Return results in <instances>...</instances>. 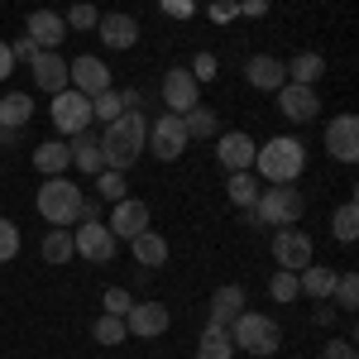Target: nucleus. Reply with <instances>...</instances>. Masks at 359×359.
I'll return each instance as SVG.
<instances>
[{"instance_id":"obj_37","label":"nucleus","mask_w":359,"mask_h":359,"mask_svg":"<svg viewBox=\"0 0 359 359\" xmlns=\"http://www.w3.org/2000/svg\"><path fill=\"white\" fill-rule=\"evenodd\" d=\"M331 302L340 306V311H355V306H359V278L355 273H340V278H335Z\"/></svg>"},{"instance_id":"obj_42","label":"nucleus","mask_w":359,"mask_h":359,"mask_svg":"<svg viewBox=\"0 0 359 359\" xmlns=\"http://www.w3.org/2000/svg\"><path fill=\"white\" fill-rule=\"evenodd\" d=\"M321 359H359L355 340H345V335H331L326 345H321Z\"/></svg>"},{"instance_id":"obj_34","label":"nucleus","mask_w":359,"mask_h":359,"mask_svg":"<svg viewBox=\"0 0 359 359\" xmlns=\"http://www.w3.org/2000/svg\"><path fill=\"white\" fill-rule=\"evenodd\" d=\"M120 115H125V96H120V91H101V96H91V120H101V130H106V125H111V120H120Z\"/></svg>"},{"instance_id":"obj_12","label":"nucleus","mask_w":359,"mask_h":359,"mask_svg":"<svg viewBox=\"0 0 359 359\" xmlns=\"http://www.w3.org/2000/svg\"><path fill=\"white\" fill-rule=\"evenodd\" d=\"M96 34H101V48H111V53H130L139 43V20L135 15H125V10H106L101 20H96Z\"/></svg>"},{"instance_id":"obj_19","label":"nucleus","mask_w":359,"mask_h":359,"mask_svg":"<svg viewBox=\"0 0 359 359\" xmlns=\"http://www.w3.org/2000/svg\"><path fill=\"white\" fill-rule=\"evenodd\" d=\"M25 34L39 43V48H62V34H67V20L57 10H34L25 20Z\"/></svg>"},{"instance_id":"obj_16","label":"nucleus","mask_w":359,"mask_h":359,"mask_svg":"<svg viewBox=\"0 0 359 359\" xmlns=\"http://www.w3.org/2000/svg\"><path fill=\"white\" fill-rule=\"evenodd\" d=\"M326 154L335 163H355L359 158V120L355 115H335L326 125Z\"/></svg>"},{"instance_id":"obj_7","label":"nucleus","mask_w":359,"mask_h":359,"mask_svg":"<svg viewBox=\"0 0 359 359\" xmlns=\"http://www.w3.org/2000/svg\"><path fill=\"white\" fill-rule=\"evenodd\" d=\"M187 144H192V139L182 130V115H158V120L149 125V144H144V149H149L158 163H177V158L187 154Z\"/></svg>"},{"instance_id":"obj_46","label":"nucleus","mask_w":359,"mask_h":359,"mask_svg":"<svg viewBox=\"0 0 359 359\" xmlns=\"http://www.w3.org/2000/svg\"><path fill=\"white\" fill-rule=\"evenodd\" d=\"M163 15H177V20H187V15H192V0H163Z\"/></svg>"},{"instance_id":"obj_49","label":"nucleus","mask_w":359,"mask_h":359,"mask_svg":"<svg viewBox=\"0 0 359 359\" xmlns=\"http://www.w3.org/2000/svg\"><path fill=\"white\" fill-rule=\"evenodd\" d=\"M120 96H125V111H139V106H144V101H139V91H135V86H125Z\"/></svg>"},{"instance_id":"obj_41","label":"nucleus","mask_w":359,"mask_h":359,"mask_svg":"<svg viewBox=\"0 0 359 359\" xmlns=\"http://www.w3.org/2000/svg\"><path fill=\"white\" fill-rule=\"evenodd\" d=\"M187 72H192L196 82H216V72H221V62H216V53H206V48H201V53L192 57V67H187Z\"/></svg>"},{"instance_id":"obj_18","label":"nucleus","mask_w":359,"mask_h":359,"mask_svg":"<svg viewBox=\"0 0 359 359\" xmlns=\"http://www.w3.org/2000/svg\"><path fill=\"white\" fill-rule=\"evenodd\" d=\"M29 67H34V86H39V91H48V96H57V91L67 86V57L57 53V48H43Z\"/></svg>"},{"instance_id":"obj_17","label":"nucleus","mask_w":359,"mask_h":359,"mask_svg":"<svg viewBox=\"0 0 359 359\" xmlns=\"http://www.w3.org/2000/svg\"><path fill=\"white\" fill-rule=\"evenodd\" d=\"M254 139L245 135V130H225L221 139H216V163L225 168V172H245V168H254Z\"/></svg>"},{"instance_id":"obj_39","label":"nucleus","mask_w":359,"mask_h":359,"mask_svg":"<svg viewBox=\"0 0 359 359\" xmlns=\"http://www.w3.org/2000/svg\"><path fill=\"white\" fill-rule=\"evenodd\" d=\"M62 20H67V29H96L101 10H96V5H86V0H77V5H72V10H67Z\"/></svg>"},{"instance_id":"obj_9","label":"nucleus","mask_w":359,"mask_h":359,"mask_svg":"<svg viewBox=\"0 0 359 359\" xmlns=\"http://www.w3.org/2000/svg\"><path fill=\"white\" fill-rule=\"evenodd\" d=\"M115 245H120V240L111 235V225H106V221H77V225H72V249H77V259L111 264Z\"/></svg>"},{"instance_id":"obj_33","label":"nucleus","mask_w":359,"mask_h":359,"mask_svg":"<svg viewBox=\"0 0 359 359\" xmlns=\"http://www.w3.org/2000/svg\"><path fill=\"white\" fill-rule=\"evenodd\" d=\"M182 130H187V139H216V111L211 106H192L182 115Z\"/></svg>"},{"instance_id":"obj_44","label":"nucleus","mask_w":359,"mask_h":359,"mask_svg":"<svg viewBox=\"0 0 359 359\" xmlns=\"http://www.w3.org/2000/svg\"><path fill=\"white\" fill-rule=\"evenodd\" d=\"M235 15H240V0H216V5H211V20H216V25H230Z\"/></svg>"},{"instance_id":"obj_15","label":"nucleus","mask_w":359,"mask_h":359,"mask_svg":"<svg viewBox=\"0 0 359 359\" xmlns=\"http://www.w3.org/2000/svg\"><path fill=\"white\" fill-rule=\"evenodd\" d=\"M168 306L163 302H135L130 311H125V331L139 335V340H158V335H168Z\"/></svg>"},{"instance_id":"obj_5","label":"nucleus","mask_w":359,"mask_h":359,"mask_svg":"<svg viewBox=\"0 0 359 359\" xmlns=\"http://www.w3.org/2000/svg\"><path fill=\"white\" fill-rule=\"evenodd\" d=\"M230 340H235V350H245V355H254V359H269V355H278V345H283V326H278L273 316H264V311H240L230 326Z\"/></svg>"},{"instance_id":"obj_22","label":"nucleus","mask_w":359,"mask_h":359,"mask_svg":"<svg viewBox=\"0 0 359 359\" xmlns=\"http://www.w3.org/2000/svg\"><path fill=\"white\" fill-rule=\"evenodd\" d=\"M67 149H72V168L86 172V177H96V172L106 168V158H101V135H91V130L72 135V139H67Z\"/></svg>"},{"instance_id":"obj_25","label":"nucleus","mask_w":359,"mask_h":359,"mask_svg":"<svg viewBox=\"0 0 359 359\" xmlns=\"http://www.w3.org/2000/svg\"><path fill=\"white\" fill-rule=\"evenodd\" d=\"M29 120H34V96H29V91H10V96L0 101V130H5V135H20Z\"/></svg>"},{"instance_id":"obj_11","label":"nucleus","mask_w":359,"mask_h":359,"mask_svg":"<svg viewBox=\"0 0 359 359\" xmlns=\"http://www.w3.org/2000/svg\"><path fill=\"white\" fill-rule=\"evenodd\" d=\"M273 96H278V111H283V120H292V125H311V120L321 115V96H316V86L283 82Z\"/></svg>"},{"instance_id":"obj_26","label":"nucleus","mask_w":359,"mask_h":359,"mask_svg":"<svg viewBox=\"0 0 359 359\" xmlns=\"http://www.w3.org/2000/svg\"><path fill=\"white\" fill-rule=\"evenodd\" d=\"M196 359H235V340H230V331L216 326V321H206L201 335H196Z\"/></svg>"},{"instance_id":"obj_28","label":"nucleus","mask_w":359,"mask_h":359,"mask_svg":"<svg viewBox=\"0 0 359 359\" xmlns=\"http://www.w3.org/2000/svg\"><path fill=\"white\" fill-rule=\"evenodd\" d=\"M130 249H135V264H139V269H163V264H168V240L158 235V230L135 235V240H130Z\"/></svg>"},{"instance_id":"obj_43","label":"nucleus","mask_w":359,"mask_h":359,"mask_svg":"<svg viewBox=\"0 0 359 359\" xmlns=\"http://www.w3.org/2000/svg\"><path fill=\"white\" fill-rule=\"evenodd\" d=\"M39 53H43V48H39V43H34L29 34H20V39L10 43V57H15V62H34V57H39Z\"/></svg>"},{"instance_id":"obj_2","label":"nucleus","mask_w":359,"mask_h":359,"mask_svg":"<svg viewBox=\"0 0 359 359\" xmlns=\"http://www.w3.org/2000/svg\"><path fill=\"white\" fill-rule=\"evenodd\" d=\"M306 168V144L297 135H273L264 139L259 149H254V168L249 172H259V182H297Z\"/></svg>"},{"instance_id":"obj_29","label":"nucleus","mask_w":359,"mask_h":359,"mask_svg":"<svg viewBox=\"0 0 359 359\" xmlns=\"http://www.w3.org/2000/svg\"><path fill=\"white\" fill-rule=\"evenodd\" d=\"M225 196H230V201H235V206H240V211H254V201H259V182H254V172H230V177H225Z\"/></svg>"},{"instance_id":"obj_20","label":"nucleus","mask_w":359,"mask_h":359,"mask_svg":"<svg viewBox=\"0 0 359 359\" xmlns=\"http://www.w3.org/2000/svg\"><path fill=\"white\" fill-rule=\"evenodd\" d=\"M245 82L254 86V91H278V86L287 82V72H283V57L273 53H254L245 62Z\"/></svg>"},{"instance_id":"obj_45","label":"nucleus","mask_w":359,"mask_h":359,"mask_svg":"<svg viewBox=\"0 0 359 359\" xmlns=\"http://www.w3.org/2000/svg\"><path fill=\"white\" fill-rule=\"evenodd\" d=\"M240 15H249V20L269 15V0H240Z\"/></svg>"},{"instance_id":"obj_24","label":"nucleus","mask_w":359,"mask_h":359,"mask_svg":"<svg viewBox=\"0 0 359 359\" xmlns=\"http://www.w3.org/2000/svg\"><path fill=\"white\" fill-rule=\"evenodd\" d=\"M335 269H326V264H306L302 273H297V287H302V297H311V302H331L335 292Z\"/></svg>"},{"instance_id":"obj_27","label":"nucleus","mask_w":359,"mask_h":359,"mask_svg":"<svg viewBox=\"0 0 359 359\" xmlns=\"http://www.w3.org/2000/svg\"><path fill=\"white\" fill-rule=\"evenodd\" d=\"M283 72H287V82H297V86H316L326 77V57L306 48V53H292V62H283Z\"/></svg>"},{"instance_id":"obj_6","label":"nucleus","mask_w":359,"mask_h":359,"mask_svg":"<svg viewBox=\"0 0 359 359\" xmlns=\"http://www.w3.org/2000/svg\"><path fill=\"white\" fill-rule=\"evenodd\" d=\"M48 120H53V130L62 139L82 135V130H91V101H86L82 91H72V86H62L53 96V106H48Z\"/></svg>"},{"instance_id":"obj_10","label":"nucleus","mask_w":359,"mask_h":359,"mask_svg":"<svg viewBox=\"0 0 359 359\" xmlns=\"http://www.w3.org/2000/svg\"><path fill=\"white\" fill-rule=\"evenodd\" d=\"M67 86H72V91H82L86 101H91V96H101V91H111V67H106V62H101V57L96 53H82V57H72V62H67Z\"/></svg>"},{"instance_id":"obj_31","label":"nucleus","mask_w":359,"mask_h":359,"mask_svg":"<svg viewBox=\"0 0 359 359\" xmlns=\"http://www.w3.org/2000/svg\"><path fill=\"white\" fill-rule=\"evenodd\" d=\"M331 235L340 240V245H355V240H359V206H355V201H340V206H335Z\"/></svg>"},{"instance_id":"obj_32","label":"nucleus","mask_w":359,"mask_h":359,"mask_svg":"<svg viewBox=\"0 0 359 359\" xmlns=\"http://www.w3.org/2000/svg\"><path fill=\"white\" fill-rule=\"evenodd\" d=\"M91 335H96V345H106V350H115V345H125L130 340V331H125V316H96V326H91Z\"/></svg>"},{"instance_id":"obj_3","label":"nucleus","mask_w":359,"mask_h":359,"mask_svg":"<svg viewBox=\"0 0 359 359\" xmlns=\"http://www.w3.org/2000/svg\"><path fill=\"white\" fill-rule=\"evenodd\" d=\"M306 211L302 192H297V182H269V187H259V201H254V211H245L249 225H264V230H283V225H297Z\"/></svg>"},{"instance_id":"obj_30","label":"nucleus","mask_w":359,"mask_h":359,"mask_svg":"<svg viewBox=\"0 0 359 359\" xmlns=\"http://www.w3.org/2000/svg\"><path fill=\"white\" fill-rule=\"evenodd\" d=\"M39 254H43V264H67V259H77V249H72V230H48L43 235V245H39Z\"/></svg>"},{"instance_id":"obj_48","label":"nucleus","mask_w":359,"mask_h":359,"mask_svg":"<svg viewBox=\"0 0 359 359\" xmlns=\"http://www.w3.org/2000/svg\"><path fill=\"white\" fill-rule=\"evenodd\" d=\"M82 221H101V201H96V196L82 201Z\"/></svg>"},{"instance_id":"obj_47","label":"nucleus","mask_w":359,"mask_h":359,"mask_svg":"<svg viewBox=\"0 0 359 359\" xmlns=\"http://www.w3.org/2000/svg\"><path fill=\"white\" fill-rule=\"evenodd\" d=\"M15 72V57H10V43H0V82Z\"/></svg>"},{"instance_id":"obj_8","label":"nucleus","mask_w":359,"mask_h":359,"mask_svg":"<svg viewBox=\"0 0 359 359\" xmlns=\"http://www.w3.org/2000/svg\"><path fill=\"white\" fill-rule=\"evenodd\" d=\"M311 254H316V245H311V235H306V230H297V225H283V230H273V264H278V269L302 273L306 264H316Z\"/></svg>"},{"instance_id":"obj_23","label":"nucleus","mask_w":359,"mask_h":359,"mask_svg":"<svg viewBox=\"0 0 359 359\" xmlns=\"http://www.w3.org/2000/svg\"><path fill=\"white\" fill-rule=\"evenodd\" d=\"M34 168H39L43 177H62V172L72 168V149L62 144V135H57V139H43V144L34 149Z\"/></svg>"},{"instance_id":"obj_35","label":"nucleus","mask_w":359,"mask_h":359,"mask_svg":"<svg viewBox=\"0 0 359 359\" xmlns=\"http://www.w3.org/2000/svg\"><path fill=\"white\" fill-rule=\"evenodd\" d=\"M125 172H115V168H101V172H96V201H125Z\"/></svg>"},{"instance_id":"obj_40","label":"nucleus","mask_w":359,"mask_h":359,"mask_svg":"<svg viewBox=\"0 0 359 359\" xmlns=\"http://www.w3.org/2000/svg\"><path fill=\"white\" fill-rule=\"evenodd\" d=\"M130 306H135V297H130L125 287H106V292H101V311H106V316H125Z\"/></svg>"},{"instance_id":"obj_4","label":"nucleus","mask_w":359,"mask_h":359,"mask_svg":"<svg viewBox=\"0 0 359 359\" xmlns=\"http://www.w3.org/2000/svg\"><path fill=\"white\" fill-rule=\"evenodd\" d=\"M82 201L86 192L77 182H67V172L62 177H43L39 182V196H34V206H39V216L48 221V230H72V225L82 221Z\"/></svg>"},{"instance_id":"obj_36","label":"nucleus","mask_w":359,"mask_h":359,"mask_svg":"<svg viewBox=\"0 0 359 359\" xmlns=\"http://www.w3.org/2000/svg\"><path fill=\"white\" fill-rule=\"evenodd\" d=\"M269 297L283 306H292L297 297H302V287H297V273H287V269H278L273 278H269Z\"/></svg>"},{"instance_id":"obj_13","label":"nucleus","mask_w":359,"mask_h":359,"mask_svg":"<svg viewBox=\"0 0 359 359\" xmlns=\"http://www.w3.org/2000/svg\"><path fill=\"white\" fill-rule=\"evenodd\" d=\"M149 221H154V211H149V201H139V196H125V201H115L111 206V235L115 240H135V235H144L149 230Z\"/></svg>"},{"instance_id":"obj_14","label":"nucleus","mask_w":359,"mask_h":359,"mask_svg":"<svg viewBox=\"0 0 359 359\" xmlns=\"http://www.w3.org/2000/svg\"><path fill=\"white\" fill-rule=\"evenodd\" d=\"M163 106H168V115H187L192 106H201V82L187 67H172L163 77Z\"/></svg>"},{"instance_id":"obj_1","label":"nucleus","mask_w":359,"mask_h":359,"mask_svg":"<svg viewBox=\"0 0 359 359\" xmlns=\"http://www.w3.org/2000/svg\"><path fill=\"white\" fill-rule=\"evenodd\" d=\"M144 144H149V120H144V111H125L120 120H111L101 130V158H106V168L125 172V168L139 163Z\"/></svg>"},{"instance_id":"obj_21","label":"nucleus","mask_w":359,"mask_h":359,"mask_svg":"<svg viewBox=\"0 0 359 359\" xmlns=\"http://www.w3.org/2000/svg\"><path fill=\"white\" fill-rule=\"evenodd\" d=\"M245 306H249V302H245V287H240V283H221V287L211 292V306H206L211 316H206V321H216V326H230V321H235Z\"/></svg>"},{"instance_id":"obj_38","label":"nucleus","mask_w":359,"mask_h":359,"mask_svg":"<svg viewBox=\"0 0 359 359\" xmlns=\"http://www.w3.org/2000/svg\"><path fill=\"white\" fill-rule=\"evenodd\" d=\"M20 245H25V235H20V225H15V221H5V216H0V264H10V259L20 254Z\"/></svg>"}]
</instances>
